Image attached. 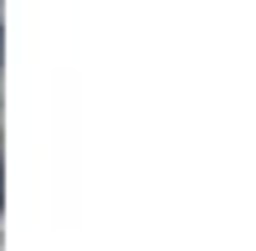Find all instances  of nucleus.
Listing matches in <instances>:
<instances>
[{
	"label": "nucleus",
	"instance_id": "obj_1",
	"mask_svg": "<svg viewBox=\"0 0 256 251\" xmlns=\"http://www.w3.org/2000/svg\"><path fill=\"white\" fill-rule=\"evenodd\" d=\"M0 195H6V170H0Z\"/></svg>",
	"mask_w": 256,
	"mask_h": 251
},
{
	"label": "nucleus",
	"instance_id": "obj_2",
	"mask_svg": "<svg viewBox=\"0 0 256 251\" xmlns=\"http://www.w3.org/2000/svg\"><path fill=\"white\" fill-rule=\"evenodd\" d=\"M0 52H6V36H0Z\"/></svg>",
	"mask_w": 256,
	"mask_h": 251
}]
</instances>
